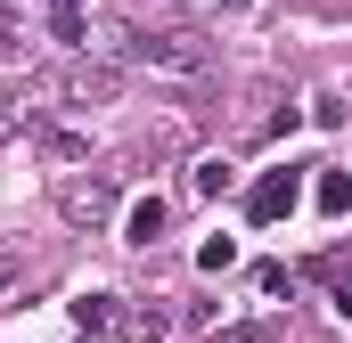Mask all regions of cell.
<instances>
[{"label":"cell","mask_w":352,"mask_h":343,"mask_svg":"<svg viewBox=\"0 0 352 343\" xmlns=\"http://www.w3.org/2000/svg\"><path fill=\"white\" fill-rule=\"evenodd\" d=\"M230 261H238V237H205L197 246V270H230Z\"/></svg>","instance_id":"cell-7"},{"label":"cell","mask_w":352,"mask_h":343,"mask_svg":"<svg viewBox=\"0 0 352 343\" xmlns=\"http://www.w3.org/2000/svg\"><path fill=\"white\" fill-rule=\"evenodd\" d=\"M311 204H320L328 221H344V213H352V172H320V188H311Z\"/></svg>","instance_id":"cell-6"},{"label":"cell","mask_w":352,"mask_h":343,"mask_svg":"<svg viewBox=\"0 0 352 343\" xmlns=\"http://www.w3.org/2000/svg\"><path fill=\"white\" fill-rule=\"evenodd\" d=\"M107 204H115L107 180H66V188H58V213H66V221H98Z\"/></svg>","instance_id":"cell-5"},{"label":"cell","mask_w":352,"mask_h":343,"mask_svg":"<svg viewBox=\"0 0 352 343\" xmlns=\"http://www.w3.org/2000/svg\"><path fill=\"white\" fill-rule=\"evenodd\" d=\"M295 196H303V180H295V164H270L263 180H254V188H246V221H287V213H295Z\"/></svg>","instance_id":"cell-2"},{"label":"cell","mask_w":352,"mask_h":343,"mask_svg":"<svg viewBox=\"0 0 352 343\" xmlns=\"http://www.w3.org/2000/svg\"><path fill=\"white\" fill-rule=\"evenodd\" d=\"M50 8H58V16H66V8H74V0H50Z\"/></svg>","instance_id":"cell-11"},{"label":"cell","mask_w":352,"mask_h":343,"mask_svg":"<svg viewBox=\"0 0 352 343\" xmlns=\"http://www.w3.org/2000/svg\"><path fill=\"white\" fill-rule=\"evenodd\" d=\"M221 188H230V164H221V156H205V164H197V196H221Z\"/></svg>","instance_id":"cell-9"},{"label":"cell","mask_w":352,"mask_h":343,"mask_svg":"<svg viewBox=\"0 0 352 343\" xmlns=\"http://www.w3.org/2000/svg\"><path fill=\"white\" fill-rule=\"evenodd\" d=\"M66 90H74V98H107V90H115V74H107V66H82Z\"/></svg>","instance_id":"cell-8"},{"label":"cell","mask_w":352,"mask_h":343,"mask_svg":"<svg viewBox=\"0 0 352 343\" xmlns=\"http://www.w3.org/2000/svg\"><path fill=\"white\" fill-rule=\"evenodd\" d=\"M164 221H173V204H164V196H131V204H123V246H156V237H164Z\"/></svg>","instance_id":"cell-3"},{"label":"cell","mask_w":352,"mask_h":343,"mask_svg":"<svg viewBox=\"0 0 352 343\" xmlns=\"http://www.w3.org/2000/svg\"><path fill=\"white\" fill-rule=\"evenodd\" d=\"M115 58L148 66V74H205V41H188V33H123Z\"/></svg>","instance_id":"cell-1"},{"label":"cell","mask_w":352,"mask_h":343,"mask_svg":"<svg viewBox=\"0 0 352 343\" xmlns=\"http://www.w3.org/2000/svg\"><path fill=\"white\" fill-rule=\"evenodd\" d=\"M336 319H344V327H352V286H336Z\"/></svg>","instance_id":"cell-10"},{"label":"cell","mask_w":352,"mask_h":343,"mask_svg":"<svg viewBox=\"0 0 352 343\" xmlns=\"http://www.w3.org/2000/svg\"><path fill=\"white\" fill-rule=\"evenodd\" d=\"M74 327H82V335H115V327H123V303H115L107 286H90V294H74Z\"/></svg>","instance_id":"cell-4"}]
</instances>
